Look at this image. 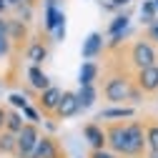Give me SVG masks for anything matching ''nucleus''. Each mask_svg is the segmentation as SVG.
I'll list each match as a JSON object with an SVG mask.
<instances>
[{
  "mask_svg": "<svg viewBox=\"0 0 158 158\" xmlns=\"http://www.w3.org/2000/svg\"><path fill=\"white\" fill-rule=\"evenodd\" d=\"M75 95H78V106H81V110H88V108L95 103L98 90H95V85H81Z\"/></svg>",
  "mask_w": 158,
  "mask_h": 158,
  "instance_id": "dca6fc26",
  "label": "nucleus"
},
{
  "mask_svg": "<svg viewBox=\"0 0 158 158\" xmlns=\"http://www.w3.org/2000/svg\"><path fill=\"white\" fill-rule=\"evenodd\" d=\"M78 110H81V106H78V95L73 93V90H63V95H60V101H58V108H55V118H73Z\"/></svg>",
  "mask_w": 158,
  "mask_h": 158,
  "instance_id": "6e6552de",
  "label": "nucleus"
},
{
  "mask_svg": "<svg viewBox=\"0 0 158 158\" xmlns=\"http://www.w3.org/2000/svg\"><path fill=\"white\" fill-rule=\"evenodd\" d=\"M126 146H128L126 126H123V123H113V126L106 131V148L113 151L115 156H126Z\"/></svg>",
  "mask_w": 158,
  "mask_h": 158,
  "instance_id": "39448f33",
  "label": "nucleus"
},
{
  "mask_svg": "<svg viewBox=\"0 0 158 158\" xmlns=\"http://www.w3.org/2000/svg\"><path fill=\"white\" fill-rule=\"evenodd\" d=\"M60 95H63V90L58 85H48L45 90H40V95H38V108H40L43 113H55Z\"/></svg>",
  "mask_w": 158,
  "mask_h": 158,
  "instance_id": "1a4fd4ad",
  "label": "nucleus"
},
{
  "mask_svg": "<svg viewBox=\"0 0 158 158\" xmlns=\"http://www.w3.org/2000/svg\"><path fill=\"white\" fill-rule=\"evenodd\" d=\"M25 58L30 60V65H43L45 60H48V48L43 45V43H30L28 45V50H25Z\"/></svg>",
  "mask_w": 158,
  "mask_h": 158,
  "instance_id": "4468645a",
  "label": "nucleus"
},
{
  "mask_svg": "<svg viewBox=\"0 0 158 158\" xmlns=\"http://www.w3.org/2000/svg\"><path fill=\"white\" fill-rule=\"evenodd\" d=\"M148 38L158 43V20H153V23L148 25Z\"/></svg>",
  "mask_w": 158,
  "mask_h": 158,
  "instance_id": "7c9ffc66",
  "label": "nucleus"
},
{
  "mask_svg": "<svg viewBox=\"0 0 158 158\" xmlns=\"http://www.w3.org/2000/svg\"><path fill=\"white\" fill-rule=\"evenodd\" d=\"M8 101H10V106H13L15 110H23V108L28 106V98H25L23 93H10V95H8Z\"/></svg>",
  "mask_w": 158,
  "mask_h": 158,
  "instance_id": "b1692460",
  "label": "nucleus"
},
{
  "mask_svg": "<svg viewBox=\"0 0 158 158\" xmlns=\"http://www.w3.org/2000/svg\"><path fill=\"white\" fill-rule=\"evenodd\" d=\"M5 8H8V0H0V10L5 13Z\"/></svg>",
  "mask_w": 158,
  "mask_h": 158,
  "instance_id": "f704fd0d",
  "label": "nucleus"
},
{
  "mask_svg": "<svg viewBox=\"0 0 158 158\" xmlns=\"http://www.w3.org/2000/svg\"><path fill=\"white\" fill-rule=\"evenodd\" d=\"M0 15H3V10H0Z\"/></svg>",
  "mask_w": 158,
  "mask_h": 158,
  "instance_id": "4c0bfd02",
  "label": "nucleus"
},
{
  "mask_svg": "<svg viewBox=\"0 0 158 158\" xmlns=\"http://www.w3.org/2000/svg\"><path fill=\"white\" fill-rule=\"evenodd\" d=\"M148 158H158V151H151V153H148Z\"/></svg>",
  "mask_w": 158,
  "mask_h": 158,
  "instance_id": "c9c22d12",
  "label": "nucleus"
},
{
  "mask_svg": "<svg viewBox=\"0 0 158 158\" xmlns=\"http://www.w3.org/2000/svg\"><path fill=\"white\" fill-rule=\"evenodd\" d=\"M25 75H28L30 88H35L38 93H40V90H45V88L50 85V78L43 73V68H40V65H30V68L25 70Z\"/></svg>",
  "mask_w": 158,
  "mask_h": 158,
  "instance_id": "ddd939ff",
  "label": "nucleus"
},
{
  "mask_svg": "<svg viewBox=\"0 0 158 158\" xmlns=\"http://www.w3.org/2000/svg\"><path fill=\"white\" fill-rule=\"evenodd\" d=\"M106 40V38L101 35V33H98V30H93L88 38H85V40H83V48H81V55L85 58V60H93V58H98V55H101V50H103V43Z\"/></svg>",
  "mask_w": 158,
  "mask_h": 158,
  "instance_id": "9d476101",
  "label": "nucleus"
},
{
  "mask_svg": "<svg viewBox=\"0 0 158 158\" xmlns=\"http://www.w3.org/2000/svg\"><path fill=\"white\" fill-rule=\"evenodd\" d=\"M146 148L148 151H158V123L146 126Z\"/></svg>",
  "mask_w": 158,
  "mask_h": 158,
  "instance_id": "4be33fe9",
  "label": "nucleus"
},
{
  "mask_svg": "<svg viewBox=\"0 0 158 158\" xmlns=\"http://www.w3.org/2000/svg\"><path fill=\"white\" fill-rule=\"evenodd\" d=\"M131 88H133V83L128 81L126 73L123 75H110L106 81V85H103V95H106L108 103H113V106L121 103L123 106L128 101V95H131Z\"/></svg>",
  "mask_w": 158,
  "mask_h": 158,
  "instance_id": "f257e3e1",
  "label": "nucleus"
},
{
  "mask_svg": "<svg viewBox=\"0 0 158 158\" xmlns=\"http://www.w3.org/2000/svg\"><path fill=\"white\" fill-rule=\"evenodd\" d=\"M23 3H25V5H30L33 0H8V5H13V8H18V5H23Z\"/></svg>",
  "mask_w": 158,
  "mask_h": 158,
  "instance_id": "2f4dec72",
  "label": "nucleus"
},
{
  "mask_svg": "<svg viewBox=\"0 0 158 158\" xmlns=\"http://www.w3.org/2000/svg\"><path fill=\"white\" fill-rule=\"evenodd\" d=\"M141 20H143V25H151L153 20H158V10H156L153 0H143V5H141Z\"/></svg>",
  "mask_w": 158,
  "mask_h": 158,
  "instance_id": "aec40b11",
  "label": "nucleus"
},
{
  "mask_svg": "<svg viewBox=\"0 0 158 158\" xmlns=\"http://www.w3.org/2000/svg\"><path fill=\"white\" fill-rule=\"evenodd\" d=\"M38 138H40V131H38L35 123H25L20 128V133L15 135V156L18 158H30L35 143H38Z\"/></svg>",
  "mask_w": 158,
  "mask_h": 158,
  "instance_id": "f03ea898",
  "label": "nucleus"
},
{
  "mask_svg": "<svg viewBox=\"0 0 158 158\" xmlns=\"http://www.w3.org/2000/svg\"><path fill=\"white\" fill-rule=\"evenodd\" d=\"M153 3H156V10H158V0H153Z\"/></svg>",
  "mask_w": 158,
  "mask_h": 158,
  "instance_id": "e433bc0d",
  "label": "nucleus"
},
{
  "mask_svg": "<svg viewBox=\"0 0 158 158\" xmlns=\"http://www.w3.org/2000/svg\"><path fill=\"white\" fill-rule=\"evenodd\" d=\"M25 126V118H23V113L20 110H8L5 113V131L8 133H20V128Z\"/></svg>",
  "mask_w": 158,
  "mask_h": 158,
  "instance_id": "6ab92c4d",
  "label": "nucleus"
},
{
  "mask_svg": "<svg viewBox=\"0 0 158 158\" xmlns=\"http://www.w3.org/2000/svg\"><path fill=\"white\" fill-rule=\"evenodd\" d=\"M65 23V13L58 8L55 0H45V30L53 33L58 25H63Z\"/></svg>",
  "mask_w": 158,
  "mask_h": 158,
  "instance_id": "9b49d317",
  "label": "nucleus"
},
{
  "mask_svg": "<svg viewBox=\"0 0 158 158\" xmlns=\"http://www.w3.org/2000/svg\"><path fill=\"white\" fill-rule=\"evenodd\" d=\"M158 55H156V48L148 43V40H135L133 48H131V63L135 70L141 68H148V65H156Z\"/></svg>",
  "mask_w": 158,
  "mask_h": 158,
  "instance_id": "7ed1b4c3",
  "label": "nucleus"
},
{
  "mask_svg": "<svg viewBox=\"0 0 158 158\" xmlns=\"http://www.w3.org/2000/svg\"><path fill=\"white\" fill-rule=\"evenodd\" d=\"M83 135H85V141H88V146H90L93 151L106 148V131H103L101 126H95V123L83 126Z\"/></svg>",
  "mask_w": 158,
  "mask_h": 158,
  "instance_id": "f8f14e48",
  "label": "nucleus"
},
{
  "mask_svg": "<svg viewBox=\"0 0 158 158\" xmlns=\"http://www.w3.org/2000/svg\"><path fill=\"white\" fill-rule=\"evenodd\" d=\"M135 85L143 93H158V63L138 70L135 73Z\"/></svg>",
  "mask_w": 158,
  "mask_h": 158,
  "instance_id": "423d86ee",
  "label": "nucleus"
},
{
  "mask_svg": "<svg viewBox=\"0 0 158 158\" xmlns=\"http://www.w3.org/2000/svg\"><path fill=\"white\" fill-rule=\"evenodd\" d=\"M133 115H135V108L115 106V108H106V110H101V121H121V118H133Z\"/></svg>",
  "mask_w": 158,
  "mask_h": 158,
  "instance_id": "2eb2a0df",
  "label": "nucleus"
},
{
  "mask_svg": "<svg viewBox=\"0 0 158 158\" xmlns=\"http://www.w3.org/2000/svg\"><path fill=\"white\" fill-rule=\"evenodd\" d=\"M20 113H23V118H25L28 123H40V115H38V110H35V108H33L30 103H28V106H25V108H23Z\"/></svg>",
  "mask_w": 158,
  "mask_h": 158,
  "instance_id": "393cba45",
  "label": "nucleus"
},
{
  "mask_svg": "<svg viewBox=\"0 0 158 158\" xmlns=\"http://www.w3.org/2000/svg\"><path fill=\"white\" fill-rule=\"evenodd\" d=\"M30 158H60V146L55 143L53 135H40L30 153Z\"/></svg>",
  "mask_w": 158,
  "mask_h": 158,
  "instance_id": "0eeeda50",
  "label": "nucleus"
},
{
  "mask_svg": "<svg viewBox=\"0 0 158 158\" xmlns=\"http://www.w3.org/2000/svg\"><path fill=\"white\" fill-rule=\"evenodd\" d=\"M141 98H143V90H141V88H138V85L131 88V95H128V101H131V103H141Z\"/></svg>",
  "mask_w": 158,
  "mask_h": 158,
  "instance_id": "c85d7f7f",
  "label": "nucleus"
},
{
  "mask_svg": "<svg viewBox=\"0 0 158 158\" xmlns=\"http://www.w3.org/2000/svg\"><path fill=\"white\" fill-rule=\"evenodd\" d=\"M10 40H20V38L25 35V23L23 20H10Z\"/></svg>",
  "mask_w": 158,
  "mask_h": 158,
  "instance_id": "5701e85b",
  "label": "nucleus"
},
{
  "mask_svg": "<svg viewBox=\"0 0 158 158\" xmlns=\"http://www.w3.org/2000/svg\"><path fill=\"white\" fill-rule=\"evenodd\" d=\"M8 33H10V20L0 15V38H10Z\"/></svg>",
  "mask_w": 158,
  "mask_h": 158,
  "instance_id": "cd10ccee",
  "label": "nucleus"
},
{
  "mask_svg": "<svg viewBox=\"0 0 158 158\" xmlns=\"http://www.w3.org/2000/svg\"><path fill=\"white\" fill-rule=\"evenodd\" d=\"M95 78H98V65L93 60H83L81 73H78V83H81V85H93Z\"/></svg>",
  "mask_w": 158,
  "mask_h": 158,
  "instance_id": "f3484780",
  "label": "nucleus"
},
{
  "mask_svg": "<svg viewBox=\"0 0 158 158\" xmlns=\"http://www.w3.org/2000/svg\"><path fill=\"white\" fill-rule=\"evenodd\" d=\"M110 3H113V8H123L128 3H133V0H110Z\"/></svg>",
  "mask_w": 158,
  "mask_h": 158,
  "instance_id": "473e14b6",
  "label": "nucleus"
},
{
  "mask_svg": "<svg viewBox=\"0 0 158 158\" xmlns=\"http://www.w3.org/2000/svg\"><path fill=\"white\" fill-rule=\"evenodd\" d=\"M50 38H53L55 43H63V40H65V23H63V25H58V28L50 33Z\"/></svg>",
  "mask_w": 158,
  "mask_h": 158,
  "instance_id": "bb28decb",
  "label": "nucleus"
},
{
  "mask_svg": "<svg viewBox=\"0 0 158 158\" xmlns=\"http://www.w3.org/2000/svg\"><path fill=\"white\" fill-rule=\"evenodd\" d=\"M5 108H0V131H5Z\"/></svg>",
  "mask_w": 158,
  "mask_h": 158,
  "instance_id": "72a5a7b5",
  "label": "nucleus"
},
{
  "mask_svg": "<svg viewBox=\"0 0 158 158\" xmlns=\"http://www.w3.org/2000/svg\"><path fill=\"white\" fill-rule=\"evenodd\" d=\"M10 38H0V55H8L10 53Z\"/></svg>",
  "mask_w": 158,
  "mask_h": 158,
  "instance_id": "c756f323",
  "label": "nucleus"
},
{
  "mask_svg": "<svg viewBox=\"0 0 158 158\" xmlns=\"http://www.w3.org/2000/svg\"><path fill=\"white\" fill-rule=\"evenodd\" d=\"M128 23H131V15H128V13L115 15L113 20H110V25H108V35H110V38H115V35H126V33H128Z\"/></svg>",
  "mask_w": 158,
  "mask_h": 158,
  "instance_id": "a211bd4d",
  "label": "nucleus"
},
{
  "mask_svg": "<svg viewBox=\"0 0 158 158\" xmlns=\"http://www.w3.org/2000/svg\"><path fill=\"white\" fill-rule=\"evenodd\" d=\"M88 158H118V156L113 151H108V148H98V151H90Z\"/></svg>",
  "mask_w": 158,
  "mask_h": 158,
  "instance_id": "a878e982",
  "label": "nucleus"
},
{
  "mask_svg": "<svg viewBox=\"0 0 158 158\" xmlns=\"http://www.w3.org/2000/svg\"><path fill=\"white\" fill-rule=\"evenodd\" d=\"M126 138H128V146H126V156H141L143 153V148H146V128L138 123V121H133V123H128L126 126Z\"/></svg>",
  "mask_w": 158,
  "mask_h": 158,
  "instance_id": "20e7f679",
  "label": "nucleus"
},
{
  "mask_svg": "<svg viewBox=\"0 0 158 158\" xmlns=\"http://www.w3.org/2000/svg\"><path fill=\"white\" fill-rule=\"evenodd\" d=\"M0 153H15V133L0 131Z\"/></svg>",
  "mask_w": 158,
  "mask_h": 158,
  "instance_id": "412c9836",
  "label": "nucleus"
}]
</instances>
